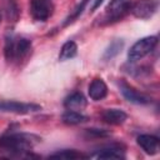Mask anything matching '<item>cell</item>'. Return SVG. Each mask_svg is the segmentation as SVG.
<instances>
[{
  "label": "cell",
  "instance_id": "6da1fadb",
  "mask_svg": "<svg viewBox=\"0 0 160 160\" xmlns=\"http://www.w3.org/2000/svg\"><path fill=\"white\" fill-rule=\"evenodd\" d=\"M39 138L32 134L26 132H12L6 134L0 138V148L11 154L21 155L32 150L36 142H39Z\"/></svg>",
  "mask_w": 160,
  "mask_h": 160
},
{
  "label": "cell",
  "instance_id": "7a4b0ae2",
  "mask_svg": "<svg viewBox=\"0 0 160 160\" xmlns=\"http://www.w3.org/2000/svg\"><path fill=\"white\" fill-rule=\"evenodd\" d=\"M31 51V41L22 36L8 35L4 45V56L8 62H19Z\"/></svg>",
  "mask_w": 160,
  "mask_h": 160
},
{
  "label": "cell",
  "instance_id": "3957f363",
  "mask_svg": "<svg viewBox=\"0 0 160 160\" xmlns=\"http://www.w3.org/2000/svg\"><path fill=\"white\" fill-rule=\"evenodd\" d=\"M158 45V36L151 35V36H145L140 40H138L128 51V59L131 62H135L138 60H141L146 55H149L155 46Z\"/></svg>",
  "mask_w": 160,
  "mask_h": 160
},
{
  "label": "cell",
  "instance_id": "277c9868",
  "mask_svg": "<svg viewBox=\"0 0 160 160\" xmlns=\"http://www.w3.org/2000/svg\"><path fill=\"white\" fill-rule=\"evenodd\" d=\"M54 12L52 0H30V14L36 21H46Z\"/></svg>",
  "mask_w": 160,
  "mask_h": 160
},
{
  "label": "cell",
  "instance_id": "5b68a950",
  "mask_svg": "<svg viewBox=\"0 0 160 160\" xmlns=\"http://www.w3.org/2000/svg\"><path fill=\"white\" fill-rule=\"evenodd\" d=\"M159 2L158 0H139L136 2H131L130 12L138 19H150L158 10Z\"/></svg>",
  "mask_w": 160,
  "mask_h": 160
},
{
  "label": "cell",
  "instance_id": "8992f818",
  "mask_svg": "<svg viewBox=\"0 0 160 160\" xmlns=\"http://www.w3.org/2000/svg\"><path fill=\"white\" fill-rule=\"evenodd\" d=\"M41 106L38 104H28L14 100H0V111L14 114H30L40 111Z\"/></svg>",
  "mask_w": 160,
  "mask_h": 160
},
{
  "label": "cell",
  "instance_id": "52a82bcc",
  "mask_svg": "<svg viewBox=\"0 0 160 160\" xmlns=\"http://www.w3.org/2000/svg\"><path fill=\"white\" fill-rule=\"evenodd\" d=\"M119 85H120V91H121L122 96L129 102H132V104H136V105H146V104L151 102V98L150 96L145 95L144 92L138 91L136 89H134L132 86L126 84L125 81H120Z\"/></svg>",
  "mask_w": 160,
  "mask_h": 160
},
{
  "label": "cell",
  "instance_id": "ba28073f",
  "mask_svg": "<svg viewBox=\"0 0 160 160\" xmlns=\"http://www.w3.org/2000/svg\"><path fill=\"white\" fill-rule=\"evenodd\" d=\"M136 142L148 155H156L159 152V149H160L159 138L155 135H149V134L139 135L136 139Z\"/></svg>",
  "mask_w": 160,
  "mask_h": 160
},
{
  "label": "cell",
  "instance_id": "9c48e42d",
  "mask_svg": "<svg viewBox=\"0 0 160 160\" xmlns=\"http://www.w3.org/2000/svg\"><path fill=\"white\" fill-rule=\"evenodd\" d=\"M95 156L98 159H125V148L121 144H110L101 148Z\"/></svg>",
  "mask_w": 160,
  "mask_h": 160
},
{
  "label": "cell",
  "instance_id": "30bf717a",
  "mask_svg": "<svg viewBox=\"0 0 160 160\" xmlns=\"http://www.w3.org/2000/svg\"><path fill=\"white\" fill-rule=\"evenodd\" d=\"M88 92H89V96L91 100L100 101L108 95V85L105 84V81L102 79L96 78L90 82Z\"/></svg>",
  "mask_w": 160,
  "mask_h": 160
},
{
  "label": "cell",
  "instance_id": "8fae6325",
  "mask_svg": "<svg viewBox=\"0 0 160 160\" xmlns=\"http://www.w3.org/2000/svg\"><path fill=\"white\" fill-rule=\"evenodd\" d=\"M101 119L104 122L110 125H121L126 121L128 114L121 109H106L102 111Z\"/></svg>",
  "mask_w": 160,
  "mask_h": 160
},
{
  "label": "cell",
  "instance_id": "7c38bea8",
  "mask_svg": "<svg viewBox=\"0 0 160 160\" xmlns=\"http://www.w3.org/2000/svg\"><path fill=\"white\" fill-rule=\"evenodd\" d=\"M86 104H88V101H86L85 96L79 91L71 92L64 100V106L69 110H81V109L86 108Z\"/></svg>",
  "mask_w": 160,
  "mask_h": 160
},
{
  "label": "cell",
  "instance_id": "4fadbf2b",
  "mask_svg": "<svg viewBox=\"0 0 160 160\" xmlns=\"http://www.w3.org/2000/svg\"><path fill=\"white\" fill-rule=\"evenodd\" d=\"M88 116H85L84 114L76 111V110H66L62 115H61V120L62 122L68 124V125H79L82 124L85 121H88Z\"/></svg>",
  "mask_w": 160,
  "mask_h": 160
},
{
  "label": "cell",
  "instance_id": "5bb4252c",
  "mask_svg": "<svg viewBox=\"0 0 160 160\" xmlns=\"http://www.w3.org/2000/svg\"><path fill=\"white\" fill-rule=\"evenodd\" d=\"M122 48H124V40H121V39L112 40L109 44V46L105 49V51L102 54V60L104 61H109V60L114 59L116 55H119L121 52Z\"/></svg>",
  "mask_w": 160,
  "mask_h": 160
},
{
  "label": "cell",
  "instance_id": "9a60e30c",
  "mask_svg": "<svg viewBox=\"0 0 160 160\" xmlns=\"http://www.w3.org/2000/svg\"><path fill=\"white\" fill-rule=\"evenodd\" d=\"M76 54H78V45H76V42L72 41V40H69V41L62 44V46L60 49V54H59V60L60 61L70 60Z\"/></svg>",
  "mask_w": 160,
  "mask_h": 160
},
{
  "label": "cell",
  "instance_id": "2e32d148",
  "mask_svg": "<svg viewBox=\"0 0 160 160\" xmlns=\"http://www.w3.org/2000/svg\"><path fill=\"white\" fill-rule=\"evenodd\" d=\"M50 159H66V160H72V159H81V158H88V155H84L74 149H64L59 150L49 156Z\"/></svg>",
  "mask_w": 160,
  "mask_h": 160
},
{
  "label": "cell",
  "instance_id": "e0dca14e",
  "mask_svg": "<svg viewBox=\"0 0 160 160\" xmlns=\"http://www.w3.org/2000/svg\"><path fill=\"white\" fill-rule=\"evenodd\" d=\"M88 4H89V0H81V1H80V4L75 8V10H74V11H72V12H71L66 19H65V21L62 22V25H64V26H66V25H70L71 22H74V21H75V20H76L81 14H82V11L85 10V8H86V5H88Z\"/></svg>",
  "mask_w": 160,
  "mask_h": 160
},
{
  "label": "cell",
  "instance_id": "ac0fdd59",
  "mask_svg": "<svg viewBox=\"0 0 160 160\" xmlns=\"http://www.w3.org/2000/svg\"><path fill=\"white\" fill-rule=\"evenodd\" d=\"M5 12H6V18L9 20L16 21L19 18V8L16 5V2L14 0H9L6 6H5Z\"/></svg>",
  "mask_w": 160,
  "mask_h": 160
},
{
  "label": "cell",
  "instance_id": "d6986e66",
  "mask_svg": "<svg viewBox=\"0 0 160 160\" xmlns=\"http://www.w3.org/2000/svg\"><path fill=\"white\" fill-rule=\"evenodd\" d=\"M85 134L89 136V138H106L110 135V132L108 130H104V129H86L85 130Z\"/></svg>",
  "mask_w": 160,
  "mask_h": 160
},
{
  "label": "cell",
  "instance_id": "ffe728a7",
  "mask_svg": "<svg viewBox=\"0 0 160 160\" xmlns=\"http://www.w3.org/2000/svg\"><path fill=\"white\" fill-rule=\"evenodd\" d=\"M126 1H128V0H110L109 5H108V8H106V11L114 10V9H116L118 6L122 5V4H124V2H126Z\"/></svg>",
  "mask_w": 160,
  "mask_h": 160
},
{
  "label": "cell",
  "instance_id": "44dd1931",
  "mask_svg": "<svg viewBox=\"0 0 160 160\" xmlns=\"http://www.w3.org/2000/svg\"><path fill=\"white\" fill-rule=\"evenodd\" d=\"M89 1L91 2V5H90V10L91 11H94L95 9H98L104 2V0H89Z\"/></svg>",
  "mask_w": 160,
  "mask_h": 160
},
{
  "label": "cell",
  "instance_id": "7402d4cb",
  "mask_svg": "<svg viewBox=\"0 0 160 160\" xmlns=\"http://www.w3.org/2000/svg\"><path fill=\"white\" fill-rule=\"evenodd\" d=\"M0 20H1V16H0Z\"/></svg>",
  "mask_w": 160,
  "mask_h": 160
}]
</instances>
